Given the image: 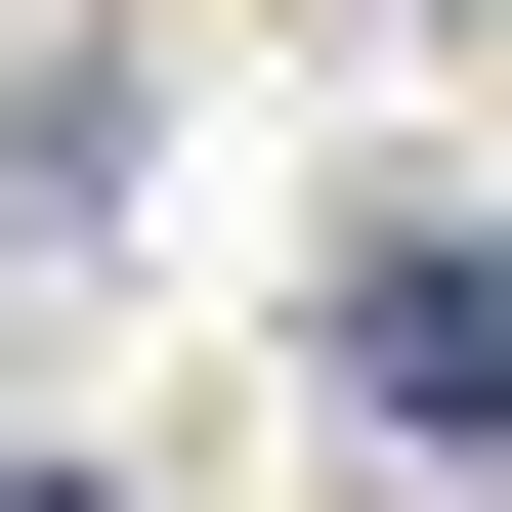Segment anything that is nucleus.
Here are the masks:
<instances>
[{"mask_svg": "<svg viewBox=\"0 0 512 512\" xmlns=\"http://www.w3.org/2000/svg\"><path fill=\"white\" fill-rule=\"evenodd\" d=\"M342 384H384V427H512V214H384L342 256Z\"/></svg>", "mask_w": 512, "mask_h": 512, "instance_id": "f257e3e1", "label": "nucleus"}]
</instances>
